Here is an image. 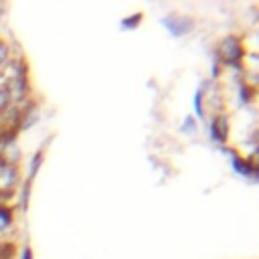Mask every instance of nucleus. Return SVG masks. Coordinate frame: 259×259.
<instances>
[{
	"label": "nucleus",
	"instance_id": "nucleus-1",
	"mask_svg": "<svg viewBox=\"0 0 259 259\" xmlns=\"http://www.w3.org/2000/svg\"><path fill=\"white\" fill-rule=\"evenodd\" d=\"M219 57L223 59L225 65H231V67H239L241 59H243V47H241V40L233 34L225 36L223 42L219 45Z\"/></svg>",
	"mask_w": 259,
	"mask_h": 259
},
{
	"label": "nucleus",
	"instance_id": "nucleus-2",
	"mask_svg": "<svg viewBox=\"0 0 259 259\" xmlns=\"http://www.w3.org/2000/svg\"><path fill=\"white\" fill-rule=\"evenodd\" d=\"M162 24L170 30V34H174V36H182V34H186L190 28H192V22L188 20V18H182V16H166L164 20H162Z\"/></svg>",
	"mask_w": 259,
	"mask_h": 259
},
{
	"label": "nucleus",
	"instance_id": "nucleus-3",
	"mask_svg": "<svg viewBox=\"0 0 259 259\" xmlns=\"http://www.w3.org/2000/svg\"><path fill=\"white\" fill-rule=\"evenodd\" d=\"M210 138L217 142H225L229 138V117L227 115H217L210 123Z\"/></svg>",
	"mask_w": 259,
	"mask_h": 259
},
{
	"label": "nucleus",
	"instance_id": "nucleus-4",
	"mask_svg": "<svg viewBox=\"0 0 259 259\" xmlns=\"http://www.w3.org/2000/svg\"><path fill=\"white\" fill-rule=\"evenodd\" d=\"M16 184V168L12 164H4L0 168V192H8Z\"/></svg>",
	"mask_w": 259,
	"mask_h": 259
},
{
	"label": "nucleus",
	"instance_id": "nucleus-5",
	"mask_svg": "<svg viewBox=\"0 0 259 259\" xmlns=\"http://www.w3.org/2000/svg\"><path fill=\"white\" fill-rule=\"evenodd\" d=\"M231 158H233V170L235 172H239L241 176H253L255 178V168H251V164L247 160H243V158H239L235 154Z\"/></svg>",
	"mask_w": 259,
	"mask_h": 259
},
{
	"label": "nucleus",
	"instance_id": "nucleus-6",
	"mask_svg": "<svg viewBox=\"0 0 259 259\" xmlns=\"http://www.w3.org/2000/svg\"><path fill=\"white\" fill-rule=\"evenodd\" d=\"M196 130H198L196 119H194L192 115H186V117H184V121L180 123V132H184V134H194Z\"/></svg>",
	"mask_w": 259,
	"mask_h": 259
},
{
	"label": "nucleus",
	"instance_id": "nucleus-7",
	"mask_svg": "<svg viewBox=\"0 0 259 259\" xmlns=\"http://www.w3.org/2000/svg\"><path fill=\"white\" fill-rule=\"evenodd\" d=\"M10 223H12V214H10V210H8L6 206L0 204V233L6 231V229L10 227Z\"/></svg>",
	"mask_w": 259,
	"mask_h": 259
},
{
	"label": "nucleus",
	"instance_id": "nucleus-8",
	"mask_svg": "<svg viewBox=\"0 0 259 259\" xmlns=\"http://www.w3.org/2000/svg\"><path fill=\"white\" fill-rule=\"evenodd\" d=\"M40 160H42V152L38 150L34 156H32V160H30V168H28V178H32V174L38 170V166H40Z\"/></svg>",
	"mask_w": 259,
	"mask_h": 259
},
{
	"label": "nucleus",
	"instance_id": "nucleus-9",
	"mask_svg": "<svg viewBox=\"0 0 259 259\" xmlns=\"http://www.w3.org/2000/svg\"><path fill=\"white\" fill-rule=\"evenodd\" d=\"M8 105H10V95L4 87H0V113H4L8 109Z\"/></svg>",
	"mask_w": 259,
	"mask_h": 259
},
{
	"label": "nucleus",
	"instance_id": "nucleus-10",
	"mask_svg": "<svg viewBox=\"0 0 259 259\" xmlns=\"http://www.w3.org/2000/svg\"><path fill=\"white\" fill-rule=\"evenodd\" d=\"M194 107H196V115H198V117H204V109H202V89H198L196 95H194Z\"/></svg>",
	"mask_w": 259,
	"mask_h": 259
},
{
	"label": "nucleus",
	"instance_id": "nucleus-11",
	"mask_svg": "<svg viewBox=\"0 0 259 259\" xmlns=\"http://www.w3.org/2000/svg\"><path fill=\"white\" fill-rule=\"evenodd\" d=\"M8 53H10V51H8V45L0 40V71H2L4 65L8 63Z\"/></svg>",
	"mask_w": 259,
	"mask_h": 259
},
{
	"label": "nucleus",
	"instance_id": "nucleus-12",
	"mask_svg": "<svg viewBox=\"0 0 259 259\" xmlns=\"http://www.w3.org/2000/svg\"><path fill=\"white\" fill-rule=\"evenodd\" d=\"M140 16L142 14H134V16H127L123 22H121V28H136L138 22H140Z\"/></svg>",
	"mask_w": 259,
	"mask_h": 259
},
{
	"label": "nucleus",
	"instance_id": "nucleus-13",
	"mask_svg": "<svg viewBox=\"0 0 259 259\" xmlns=\"http://www.w3.org/2000/svg\"><path fill=\"white\" fill-rule=\"evenodd\" d=\"M18 259H32V251H30V247H22Z\"/></svg>",
	"mask_w": 259,
	"mask_h": 259
},
{
	"label": "nucleus",
	"instance_id": "nucleus-14",
	"mask_svg": "<svg viewBox=\"0 0 259 259\" xmlns=\"http://www.w3.org/2000/svg\"><path fill=\"white\" fill-rule=\"evenodd\" d=\"M4 164H6V162H4V158H0V168H2Z\"/></svg>",
	"mask_w": 259,
	"mask_h": 259
},
{
	"label": "nucleus",
	"instance_id": "nucleus-15",
	"mask_svg": "<svg viewBox=\"0 0 259 259\" xmlns=\"http://www.w3.org/2000/svg\"><path fill=\"white\" fill-rule=\"evenodd\" d=\"M0 259H4V253H2V247H0Z\"/></svg>",
	"mask_w": 259,
	"mask_h": 259
}]
</instances>
